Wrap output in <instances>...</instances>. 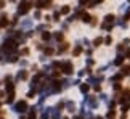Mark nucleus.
Returning <instances> with one entry per match:
<instances>
[{"label":"nucleus","instance_id":"nucleus-20","mask_svg":"<svg viewBox=\"0 0 130 119\" xmlns=\"http://www.w3.org/2000/svg\"><path fill=\"white\" fill-rule=\"evenodd\" d=\"M53 18H55V19H58V18H60V11H56V13H55V15H53Z\"/></svg>","mask_w":130,"mask_h":119},{"label":"nucleus","instance_id":"nucleus-19","mask_svg":"<svg viewBox=\"0 0 130 119\" xmlns=\"http://www.w3.org/2000/svg\"><path fill=\"white\" fill-rule=\"evenodd\" d=\"M127 109H129V105H124V106H122V111H124V113H125V111H127Z\"/></svg>","mask_w":130,"mask_h":119},{"label":"nucleus","instance_id":"nucleus-5","mask_svg":"<svg viewBox=\"0 0 130 119\" xmlns=\"http://www.w3.org/2000/svg\"><path fill=\"white\" fill-rule=\"evenodd\" d=\"M82 21H84V23H90V16H88L87 13H85V15H82Z\"/></svg>","mask_w":130,"mask_h":119},{"label":"nucleus","instance_id":"nucleus-12","mask_svg":"<svg viewBox=\"0 0 130 119\" xmlns=\"http://www.w3.org/2000/svg\"><path fill=\"white\" fill-rule=\"evenodd\" d=\"M42 39H43V40H48V39H50V34H48V32H43V34H42Z\"/></svg>","mask_w":130,"mask_h":119},{"label":"nucleus","instance_id":"nucleus-2","mask_svg":"<svg viewBox=\"0 0 130 119\" xmlns=\"http://www.w3.org/2000/svg\"><path fill=\"white\" fill-rule=\"evenodd\" d=\"M61 68L66 74H72V65H71V61H64L61 65Z\"/></svg>","mask_w":130,"mask_h":119},{"label":"nucleus","instance_id":"nucleus-4","mask_svg":"<svg viewBox=\"0 0 130 119\" xmlns=\"http://www.w3.org/2000/svg\"><path fill=\"white\" fill-rule=\"evenodd\" d=\"M13 98H15V93H13V92H10V93H8L7 101H8V103H13Z\"/></svg>","mask_w":130,"mask_h":119},{"label":"nucleus","instance_id":"nucleus-7","mask_svg":"<svg viewBox=\"0 0 130 119\" xmlns=\"http://www.w3.org/2000/svg\"><path fill=\"white\" fill-rule=\"evenodd\" d=\"M122 61H124V58H122V56H117V60H116L114 63H116V65L119 66V65H122Z\"/></svg>","mask_w":130,"mask_h":119},{"label":"nucleus","instance_id":"nucleus-18","mask_svg":"<svg viewBox=\"0 0 130 119\" xmlns=\"http://www.w3.org/2000/svg\"><path fill=\"white\" fill-rule=\"evenodd\" d=\"M53 53V48H47V55H51Z\"/></svg>","mask_w":130,"mask_h":119},{"label":"nucleus","instance_id":"nucleus-15","mask_svg":"<svg viewBox=\"0 0 130 119\" xmlns=\"http://www.w3.org/2000/svg\"><path fill=\"white\" fill-rule=\"evenodd\" d=\"M61 13H69V7H63L61 8Z\"/></svg>","mask_w":130,"mask_h":119},{"label":"nucleus","instance_id":"nucleus-10","mask_svg":"<svg viewBox=\"0 0 130 119\" xmlns=\"http://www.w3.org/2000/svg\"><path fill=\"white\" fill-rule=\"evenodd\" d=\"M55 39H56V40H61V39H63V34H61V32H56V34H55Z\"/></svg>","mask_w":130,"mask_h":119},{"label":"nucleus","instance_id":"nucleus-9","mask_svg":"<svg viewBox=\"0 0 130 119\" xmlns=\"http://www.w3.org/2000/svg\"><path fill=\"white\" fill-rule=\"evenodd\" d=\"M29 119H35V109L32 108V111L29 113Z\"/></svg>","mask_w":130,"mask_h":119},{"label":"nucleus","instance_id":"nucleus-6","mask_svg":"<svg viewBox=\"0 0 130 119\" xmlns=\"http://www.w3.org/2000/svg\"><path fill=\"white\" fill-rule=\"evenodd\" d=\"M26 77H27V73H26V71H23V73L18 74V79H26Z\"/></svg>","mask_w":130,"mask_h":119},{"label":"nucleus","instance_id":"nucleus-17","mask_svg":"<svg viewBox=\"0 0 130 119\" xmlns=\"http://www.w3.org/2000/svg\"><path fill=\"white\" fill-rule=\"evenodd\" d=\"M104 42H106L108 45H109V43H111V37H106V39H104Z\"/></svg>","mask_w":130,"mask_h":119},{"label":"nucleus","instance_id":"nucleus-16","mask_svg":"<svg viewBox=\"0 0 130 119\" xmlns=\"http://www.w3.org/2000/svg\"><path fill=\"white\" fill-rule=\"evenodd\" d=\"M101 42H103V39H96V40H95V42H93V43H95V45H100V43H101Z\"/></svg>","mask_w":130,"mask_h":119},{"label":"nucleus","instance_id":"nucleus-3","mask_svg":"<svg viewBox=\"0 0 130 119\" xmlns=\"http://www.w3.org/2000/svg\"><path fill=\"white\" fill-rule=\"evenodd\" d=\"M29 5L31 3H21L18 8V13H21V15H24V13H27V10H29Z\"/></svg>","mask_w":130,"mask_h":119},{"label":"nucleus","instance_id":"nucleus-13","mask_svg":"<svg viewBox=\"0 0 130 119\" xmlns=\"http://www.w3.org/2000/svg\"><path fill=\"white\" fill-rule=\"evenodd\" d=\"M68 111H71V113L74 111V105L72 103H68Z\"/></svg>","mask_w":130,"mask_h":119},{"label":"nucleus","instance_id":"nucleus-22","mask_svg":"<svg viewBox=\"0 0 130 119\" xmlns=\"http://www.w3.org/2000/svg\"><path fill=\"white\" fill-rule=\"evenodd\" d=\"M64 119H68V118H64Z\"/></svg>","mask_w":130,"mask_h":119},{"label":"nucleus","instance_id":"nucleus-14","mask_svg":"<svg viewBox=\"0 0 130 119\" xmlns=\"http://www.w3.org/2000/svg\"><path fill=\"white\" fill-rule=\"evenodd\" d=\"M80 52H82V48H80V47H76V50H74V55H79Z\"/></svg>","mask_w":130,"mask_h":119},{"label":"nucleus","instance_id":"nucleus-1","mask_svg":"<svg viewBox=\"0 0 130 119\" xmlns=\"http://www.w3.org/2000/svg\"><path fill=\"white\" fill-rule=\"evenodd\" d=\"M13 109H15L16 113H24L27 109V103L26 101H18V103L13 106Z\"/></svg>","mask_w":130,"mask_h":119},{"label":"nucleus","instance_id":"nucleus-21","mask_svg":"<svg viewBox=\"0 0 130 119\" xmlns=\"http://www.w3.org/2000/svg\"><path fill=\"white\" fill-rule=\"evenodd\" d=\"M76 119H82V118H76Z\"/></svg>","mask_w":130,"mask_h":119},{"label":"nucleus","instance_id":"nucleus-11","mask_svg":"<svg viewBox=\"0 0 130 119\" xmlns=\"http://www.w3.org/2000/svg\"><path fill=\"white\" fill-rule=\"evenodd\" d=\"M80 90H82V92H84V93H85V92H87V90H88V85H87V84H84V85H80Z\"/></svg>","mask_w":130,"mask_h":119},{"label":"nucleus","instance_id":"nucleus-8","mask_svg":"<svg viewBox=\"0 0 130 119\" xmlns=\"http://www.w3.org/2000/svg\"><path fill=\"white\" fill-rule=\"evenodd\" d=\"M112 19H114V16H112V15H108V16H106V23H108V24L112 23Z\"/></svg>","mask_w":130,"mask_h":119}]
</instances>
